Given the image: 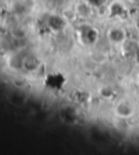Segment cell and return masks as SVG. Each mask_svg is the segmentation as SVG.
<instances>
[{
    "mask_svg": "<svg viewBox=\"0 0 139 155\" xmlns=\"http://www.w3.org/2000/svg\"><path fill=\"white\" fill-rule=\"evenodd\" d=\"M115 113L116 115L121 118H128L131 117L133 114H134V110H133V106L128 103V102H125V101H122L120 102L115 107Z\"/></svg>",
    "mask_w": 139,
    "mask_h": 155,
    "instance_id": "6da1fadb",
    "label": "cell"
},
{
    "mask_svg": "<svg viewBox=\"0 0 139 155\" xmlns=\"http://www.w3.org/2000/svg\"><path fill=\"white\" fill-rule=\"evenodd\" d=\"M108 38L112 42L121 44V42L125 41V39H126V31L122 28H117V27L111 28L108 33Z\"/></svg>",
    "mask_w": 139,
    "mask_h": 155,
    "instance_id": "7a4b0ae2",
    "label": "cell"
},
{
    "mask_svg": "<svg viewBox=\"0 0 139 155\" xmlns=\"http://www.w3.org/2000/svg\"><path fill=\"white\" fill-rule=\"evenodd\" d=\"M125 13V9L120 2H115L111 5V15L112 16H121Z\"/></svg>",
    "mask_w": 139,
    "mask_h": 155,
    "instance_id": "3957f363",
    "label": "cell"
},
{
    "mask_svg": "<svg viewBox=\"0 0 139 155\" xmlns=\"http://www.w3.org/2000/svg\"><path fill=\"white\" fill-rule=\"evenodd\" d=\"M134 57H135V61L139 64V47H138V49H137V51H136V53H135Z\"/></svg>",
    "mask_w": 139,
    "mask_h": 155,
    "instance_id": "277c9868",
    "label": "cell"
}]
</instances>
